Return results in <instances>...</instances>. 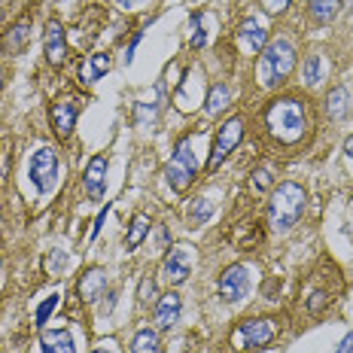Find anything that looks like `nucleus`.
Here are the masks:
<instances>
[{
    "mask_svg": "<svg viewBox=\"0 0 353 353\" xmlns=\"http://www.w3.org/2000/svg\"><path fill=\"white\" fill-rule=\"evenodd\" d=\"M198 21H201V16H192V25H189V31H192V49H201L208 43V34L198 31Z\"/></svg>",
    "mask_w": 353,
    "mask_h": 353,
    "instance_id": "c756f323",
    "label": "nucleus"
},
{
    "mask_svg": "<svg viewBox=\"0 0 353 353\" xmlns=\"http://www.w3.org/2000/svg\"><path fill=\"white\" fill-rule=\"evenodd\" d=\"M301 77H305V85H317L320 79H323V61H320V55H307L305 58V64H301Z\"/></svg>",
    "mask_w": 353,
    "mask_h": 353,
    "instance_id": "b1692460",
    "label": "nucleus"
},
{
    "mask_svg": "<svg viewBox=\"0 0 353 353\" xmlns=\"http://www.w3.org/2000/svg\"><path fill=\"white\" fill-rule=\"evenodd\" d=\"M195 171H198V156L192 152V137H183V141H176L174 156L168 159V165H165L168 186H171L174 192H186L195 183Z\"/></svg>",
    "mask_w": 353,
    "mask_h": 353,
    "instance_id": "20e7f679",
    "label": "nucleus"
},
{
    "mask_svg": "<svg viewBox=\"0 0 353 353\" xmlns=\"http://www.w3.org/2000/svg\"><path fill=\"white\" fill-rule=\"evenodd\" d=\"M192 271V247L176 244L171 247V253L165 256V265H161V277L165 283H183Z\"/></svg>",
    "mask_w": 353,
    "mask_h": 353,
    "instance_id": "1a4fd4ad",
    "label": "nucleus"
},
{
    "mask_svg": "<svg viewBox=\"0 0 353 353\" xmlns=\"http://www.w3.org/2000/svg\"><path fill=\"white\" fill-rule=\"evenodd\" d=\"M137 296H141V301H143V305H150V301L156 299V283H152L150 277H146V281L141 283V292H137Z\"/></svg>",
    "mask_w": 353,
    "mask_h": 353,
    "instance_id": "7c9ffc66",
    "label": "nucleus"
},
{
    "mask_svg": "<svg viewBox=\"0 0 353 353\" xmlns=\"http://www.w3.org/2000/svg\"><path fill=\"white\" fill-rule=\"evenodd\" d=\"M150 225H152L150 216H143V213H141V216H134V223H131L128 234H125V247H128V250H137V247H141L143 238L150 234Z\"/></svg>",
    "mask_w": 353,
    "mask_h": 353,
    "instance_id": "412c9836",
    "label": "nucleus"
},
{
    "mask_svg": "<svg viewBox=\"0 0 353 353\" xmlns=\"http://www.w3.org/2000/svg\"><path fill=\"white\" fill-rule=\"evenodd\" d=\"M77 113H79V107H77V101H70V98H61L52 104V128L58 131V137L73 134V128H77Z\"/></svg>",
    "mask_w": 353,
    "mask_h": 353,
    "instance_id": "9b49d317",
    "label": "nucleus"
},
{
    "mask_svg": "<svg viewBox=\"0 0 353 353\" xmlns=\"http://www.w3.org/2000/svg\"><path fill=\"white\" fill-rule=\"evenodd\" d=\"M277 335V323L268 320V317H259V320H244L234 326L232 332V344L238 350H259L271 338Z\"/></svg>",
    "mask_w": 353,
    "mask_h": 353,
    "instance_id": "39448f33",
    "label": "nucleus"
},
{
    "mask_svg": "<svg viewBox=\"0 0 353 353\" xmlns=\"http://www.w3.org/2000/svg\"><path fill=\"white\" fill-rule=\"evenodd\" d=\"M28 174H31V183L40 189L43 195L52 192L55 183H58V156H55V150H49V146L37 150L31 156V168H28Z\"/></svg>",
    "mask_w": 353,
    "mask_h": 353,
    "instance_id": "423d86ee",
    "label": "nucleus"
},
{
    "mask_svg": "<svg viewBox=\"0 0 353 353\" xmlns=\"http://www.w3.org/2000/svg\"><path fill=\"white\" fill-rule=\"evenodd\" d=\"M335 353H353V332H350L347 338H344L341 344H338V350H335Z\"/></svg>",
    "mask_w": 353,
    "mask_h": 353,
    "instance_id": "473e14b6",
    "label": "nucleus"
},
{
    "mask_svg": "<svg viewBox=\"0 0 353 353\" xmlns=\"http://www.w3.org/2000/svg\"><path fill=\"white\" fill-rule=\"evenodd\" d=\"M104 213H107V208L98 213V219H94V225H92V241L98 238V232H101V225H104Z\"/></svg>",
    "mask_w": 353,
    "mask_h": 353,
    "instance_id": "72a5a7b5",
    "label": "nucleus"
},
{
    "mask_svg": "<svg viewBox=\"0 0 353 353\" xmlns=\"http://www.w3.org/2000/svg\"><path fill=\"white\" fill-rule=\"evenodd\" d=\"M64 268H68V253L64 250H49V256H46V274H64Z\"/></svg>",
    "mask_w": 353,
    "mask_h": 353,
    "instance_id": "a878e982",
    "label": "nucleus"
},
{
    "mask_svg": "<svg viewBox=\"0 0 353 353\" xmlns=\"http://www.w3.org/2000/svg\"><path fill=\"white\" fill-rule=\"evenodd\" d=\"M311 299V314H320V307H326V292H314Z\"/></svg>",
    "mask_w": 353,
    "mask_h": 353,
    "instance_id": "2f4dec72",
    "label": "nucleus"
},
{
    "mask_svg": "<svg viewBox=\"0 0 353 353\" xmlns=\"http://www.w3.org/2000/svg\"><path fill=\"white\" fill-rule=\"evenodd\" d=\"M94 353H104V350H94Z\"/></svg>",
    "mask_w": 353,
    "mask_h": 353,
    "instance_id": "4c0bfd02",
    "label": "nucleus"
},
{
    "mask_svg": "<svg viewBox=\"0 0 353 353\" xmlns=\"http://www.w3.org/2000/svg\"><path fill=\"white\" fill-rule=\"evenodd\" d=\"M292 68H296V49H292L290 40L277 37L274 43H268V46L262 49L259 64H256V79H259L262 88H274L290 77Z\"/></svg>",
    "mask_w": 353,
    "mask_h": 353,
    "instance_id": "f257e3e1",
    "label": "nucleus"
},
{
    "mask_svg": "<svg viewBox=\"0 0 353 353\" xmlns=\"http://www.w3.org/2000/svg\"><path fill=\"white\" fill-rule=\"evenodd\" d=\"M253 186H256V192L271 186V168H259V171L253 174Z\"/></svg>",
    "mask_w": 353,
    "mask_h": 353,
    "instance_id": "cd10ccee",
    "label": "nucleus"
},
{
    "mask_svg": "<svg viewBox=\"0 0 353 353\" xmlns=\"http://www.w3.org/2000/svg\"><path fill=\"white\" fill-rule=\"evenodd\" d=\"M307 10L317 21H332L341 12V0H307Z\"/></svg>",
    "mask_w": 353,
    "mask_h": 353,
    "instance_id": "aec40b11",
    "label": "nucleus"
},
{
    "mask_svg": "<svg viewBox=\"0 0 353 353\" xmlns=\"http://www.w3.org/2000/svg\"><path fill=\"white\" fill-rule=\"evenodd\" d=\"M58 305H61V296H58V292L46 296V301H43V305L37 307V314H34V323H37V326H46V320L58 311Z\"/></svg>",
    "mask_w": 353,
    "mask_h": 353,
    "instance_id": "393cba45",
    "label": "nucleus"
},
{
    "mask_svg": "<svg viewBox=\"0 0 353 353\" xmlns=\"http://www.w3.org/2000/svg\"><path fill=\"white\" fill-rule=\"evenodd\" d=\"M116 3H119V6H125V10H128V6H134V3H143V0H116Z\"/></svg>",
    "mask_w": 353,
    "mask_h": 353,
    "instance_id": "c9c22d12",
    "label": "nucleus"
},
{
    "mask_svg": "<svg viewBox=\"0 0 353 353\" xmlns=\"http://www.w3.org/2000/svg\"><path fill=\"white\" fill-rule=\"evenodd\" d=\"M180 311H183V301L176 292H168L156 301V326L159 329H171L176 320H180Z\"/></svg>",
    "mask_w": 353,
    "mask_h": 353,
    "instance_id": "ddd939ff",
    "label": "nucleus"
},
{
    "mask_svg": "<svg viewBox=\"0 0 353 353\" xmlns=\"http://www.w3.org/2000/svg\"><path fill=\"white\" fill-rule=\"evenodd\" d=\"M268 128L277 141L283 143H296L301 134H305V107L292 98H283V101H274L268 107Z\"/></svg>",
    "mask_w": 353,
    "mask_h": 353,
    "instance_id": "7ed1b4c3",
    "label": "nucleus"
},
{
    "mask_svg": "<svg viewBox=\"0 0 353 353\" xmlns=\"http://www.w3.org/2000/svg\"><path fill=\"white\" fill-rule=\"evenodd\" d=\"M250 286H253V271H250V265H229V268L219 274V299L223 301H241L250 292Z\"/></svg>",
    "mask_w": 353,
    "mask_h": 353,
    "instance_id": "0eeeda50",
    "label": "nucleus"
},
{
    "mask_svg": "<svg viewBox=\"0 0 353 353\" xmlns=\"http://www.w3.org/2000/svg\"><path fill=\"white\" fill-rule=\"evenodd\" d=\"M25 37H28V25L21 21V25L12 31V37L6 40V49H21V43H25Z\"/></svg>",
    "mask_w": 353,
    "mask_h": 353,
    "instance_id": "c85d7f7f",
    "label": "nucleus"
},
{
    "mask_svg": "<svg viewBox=\"0 0 353 353\" xmlns=\"http://www.w3.org/2000/svg\"><path fill=\"white\" fill-rule=\"evenodd\" d=\"M0 88H3V70H0Z\"/></svg>",
    "mask_w": 353,
    "mask_h": 353,
    "instance_id": "e433bc0d",
    "label": "nucleus"
},
{
    "mask_svg": "<svg viewBox=\"0 0 353 353\" xmlns=\"http://www.w3.org/2000/svg\"><path fill=\"white\" fill-rule=\"evenodd\" d=\"M43 353H77V341H73L70 329H55V332L40 335Z\"/></svg>",
    "mask_w": 353,
    "mask_h": 353,
    "instance_id": "4468645a",
    "label": "nucleus"
},
{
    "mask_svg": "<svg viewBox=\"0 0 353 353\" xmlns=\"http://www.w3.org/2000/svg\"><path fill=\"white\" fill-rule=\"evenodd\" d=\"M241 137H244V122H241V119H229L225 125H219L216 137H213L210 159H208V168H210V171H216V168L223 165V159L229 156L234 146L241 143Z\"/></svg>",
    "mask_w": 353,
    "mask_h": 353,
    "instance_id": "6e6552de",
    "label": "nucleus"
},
{
    "mask_svg": "<svg viewBox=\"0 0 353 353\" xmlns=\"http://www.w3.org/2000/svg\"><path fill=\"white\" fill-rule=\"evenodd\" d=\"M259 3H262L265 12H271V16H283L286 6H290V0H259Z\"/></svg>",
    "mask_w": 353,
    "mask_h": 353,
    "instance_id": "bb28decb",
    "label": "nucleus"
},
{
    "mask_svg": "<svg viewBox=\"0 0 353 353\" xmlns=\"http://www.w3.org/2000/svg\"><path fill=\"white\" fill-rule=\"evenodd\" d=\"M305 210V189L299 183H281L268 201V223L277 232H290Z\"/></svg>",
    "mask_w": 353,
    "mask_h": 353,
    "instance_id": "f03ea898",
    "label": "nucleus"
},
{
    "mask_svg": "<svg viewBox=\"0 0 353 353\" xmlns=\"http://www.w3.org/2000/svg\"><path fill=\"white\" fill-rule=\"evenodd\" d=\"M110 64H113V61H110V55L107 52H94V55H88L85 58V61L83 64H79V73H77V77H79V83H94V79H101V77H104V73L110 70Z\"/></svg>",
    "mask_w": 353,
    "mask_h": 353,
    "instance_id": "dca6fc26",
    "label": "nucleus"
},
{
    "mask_svg": "<svg viewBox=\"0 0 353 353\" xmlns=\"http://www.w3.org/2000/svg\"><path fill=\"white\" fill-rule=\"evenodd\" d=\"M131 353H161V341L152 329H141L131 341Z\"/></svg>",
    "mask_w": 353,
    "mask_h": 353,
    "instance_id": "4be33fe9",
    "label": "nucleus"
},
{
    "mask_svg": "<svg viewBox=\"0 0 353 353\" xmlns=\"http://www.w3.org/2000/svg\"><path fill=\"white\" fill-rule=\"evenodd\" d=\"M104 176H107V159L104 156H94L85 168V176H83V189L88 198H104Z\"/></svg>",
    "mask_w": 353,
    "mask_h": 353,
    "instance_id": "f8f14e48",
    "label": "nucleus"
},
{
    "mask_svg": "<svg viewBox=\"0 0 353 353\" xmlns=\"http://www.w3.org/2000/svg\"><path fill=\"white\" fill-rule=\"evenodd\" d=\"M326 113H329V119H344V116L350 113V94H347V88H332V92H329Z\"/></svg>",
    "mask_w": 353,
    "mask_h": 353,
    "instance_id": "a211bd4d",
    "label": "nucleus"
},
{
    "mask_svg": "<svg viewBox=\"0 0 353 353\" xmlns=\"http://www.w3.org/2000/svg\"><path fill=\"white\" fill-rule=\"evenodd\" d=\"M104 290H107V271L104 268H88L85 274L79 277V296H83V301H94Z\"/></svg>",
    "mask_w": 353,
    "mask_h": 353,
    "instance_id": "2eb2a0df",
    "label": "nucleus"
},
{
    "mask_svg": "<svg viewBox=\"0 0 353 353\" xmlns=\"http://www.w3.org/2000/svg\"><path fill=\"white\" fill-rule=\"evenodd\" d=\"M213 216V201L210 198H195L192 208H189V223L192 225H204Z\"/></svg>",
    "mask_w": 353,
    "mask_h": 353,
    "instance_id": "5701e85b",
    "label": "nucleus"
},
{
    "mask_svg": "<svg viewBox=\"0 0 353 353\" xmlns=\"http://www.w3.org/2000/svg\"><path fill=\"white\" fill-rule=\"evenodd\" d=\"M43 49H46V58L52 64H64V58H68V37H64V28L58 21H49L46 31H43Z\"/></svg>",
    "mask_w": 353,
    "mask_h": 353,
    "instance_id": "9d476101",
    "label": "nucleus"
},
{
    "mask_svg": "<svg viewBox=\"0 0 353 353\" xmlns=\"http://www.w3.org/2000/svg\"><path fill=\"white\" fill-rule=\"evenodd\" d=\"M344 152H347V156L353 159V134L347 137V143H344Z\"/></svg>",
    "mask_w": 353,
    "mask_h": 353,
    "instance_id": "f704fd0d",
    "label": "nucleus"
},
{
    "mask_svg": "<svg viewBox=\"0 0 353 353\" xmlns=\"http://www.w3.org/2000/svg\"><path fill=\"white\" fill-rule=\"evenodd\" d=\"M238 37H241V43H244V49H250V52H262V49L268 46V34H265V28L256 19H247L244 25H241Z\"/></svg>",
    "mask_w": 353,
    "mask_h": 353,
    "instance_id": "f3484780",
    "label": "nucleus"
},
{
    "mask_svg": "<svg viewBox=\"0 0 353 353\" xmlns=\"http://www.w3.org/2000/svg\"><path fill=\"white\" fill-rule=\"evenodd\" d=\"M229 98H232V92H229V85H213L210 92H208V101H204V113L208 116H219L225 107H229Z\"/></svg>",
    "mask_w": 353,
    "mask_h": 353,
    "instance_id": "6ab92c4d",
    "label": "nucleus"
}]
</instances>
